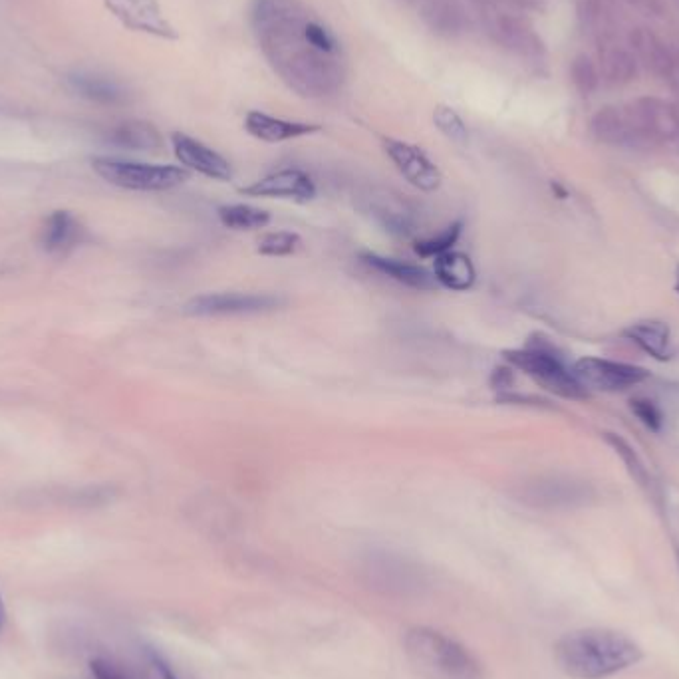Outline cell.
I'll return each mask as SVG.
<instances>
[{"label": "cell", "mask_w": 679, "mask_h": 679, "mask_svg": "<svg viewBox=\"0 0 679 679\" xmlns=\"http://www.w3.org/2000/svg\"><path fill=\"white\" fill-rule=\"evenodd\" d=\"M257 42L280 80L302 98L340 92L346 62L334 32L302 0H253Z\"/></svg>", "instance_id": "cell-1"}, {"label": "cell", "mask_w": 679, "mask_h": 679, "mask_svg": "<svg viewBox=\"0 0 679 679\" xmlns=\"http://www.w3.org/2000/svg\"><path fill=\"white\" fill-rule=\"evenodd\" d=\"M108 141L116 147L132 151H153L161 147L159 132L151 124L139 120L118 124L114 130H110Z\"/></svg>", "instance_id": "cell-22"}, {"label": "cell", "mask_w": 679, "mask_h": 679, "mask_svg": "<svg viewBox=\"0 0 679 679\" xmlns=\"http://www.w3.org/2000/svg\"><path fill=\"white\" fill-rule=\"evenodd\" d=\"M421 18L439 36L455 38L467 32L469 16L459 0H423Z\"/></svg>", "instance_id": "cell-16"}, {"label": "cell", "mask_w": 679, "mask_h": 679, "mask_svg": "<svg viewBox=\"0 0 679 679\" xmlns=\"http://www.w3.org/2000/svg\"><path fill=\"white\" fill-rule=\"evenodd\" d=\"M376 219L386 227V231L400 235V237H408L409 233L413 231V217L408 207L394 199V197H384L380 203H376L372 207Z\"/></svg>", "instance_id": "cell-27"}, {"label": "cell", "mask_w": 679, "mask_h": 679, "mask_svg": "<svg viewBox=\"0 0 679 679\" xmlns=\"http://www.w3.org/2000/svg\"><path fill=\"white\" fill-rule=\"evenodd\" d=\"M219 221L233 231H253L263 229L271 223V215L265 209L253 207V205H223L217 209Z\"/></svg>", "instance_id": "cell-26"}, {"label": "cell", "mask_w": 679, "mask_h": 679, "mask_svg": "<svg viewBox=\"0 0 679 679\" xmlns=\"http://www.w3.org/2000/svg\"><path fill=\"white\" fill-rule=\"evenodd\" d=\"M606 441L616 449V453L624 459V463L628 465V469H630V473L638 479V481H642V483H646V469H644V465H642V461H640V457L636 455V451L630 447V443L628 441H624L622 437H618V435H614V433H608L606 435Z\"/></svg>", "instance_id": "cell-32"}, {"label": "cell", "mask_w": 679, "mask_h": 679, "mask_svg": "<svg viewBox=\"0 0 679 679\" xmlns=\"http://www.w3.org/2000/svg\"><path fill=\"white\" fill-rule=\"evenodd\" d=\"M505 360L523 370L548 392L566 400H586L588 390L576 380V376L564 366L556 352L544 342H529L527 348L507 350Z\"/></svg>", "instance_id": "cell-4"}, {"label": "cell", "mask_w": 679, "mask_h": 679, "mask_svg": "<svg viewBox=\"0 0 679 679\" xmlns=\"http://www.w3.org/2000/svg\"><path fill=\"white\" fill-rule=\"evenodd\" d=\"M247 132L267 143H280L296 137L310 136L320 132V126L302 124V122H288L280 118H272L263 112H249L245 118Z\"/></svg>", "instance_id": "cell-18"}, {"label": "cell", "mask_w": 679, "mask_h": 679, "mask_svg": "<svg viewBox=\"0 0 679 679\" xmlns=\"http://www.w3.org/2000/svg\"><path fill=\"white\" fill-rule=\"evenodd\" d=\"M173 151L177 159L191 171H197L209 179L217 181H229L233 177L231 163L217 153L215 149L207 147L199 139L185 136V134H173Z\"/></svg>", "instance_id": "cell-12"}, {"label": "cell", "mask_w": 679, "mask_h": 679, "mask_svg": "<svg viewBox=\"0 0 679 679\" xmlns=\"http://www.w3.org/2000/svg\"><path fill=\"white\" fill-rule=\"evenodd\" d=\"M92 674L96 679H134L122 666L110 662V660H94L92 662Z\"/></svg>", "instance_id": "cell-35"}, {"label": "cell", "mask_w": 679, "mask_h": 679, "mask_svg": "<svg viewBox=\"0 0 679 679\" xmlns=\"http://www.w3.org/2000/svg\"><path fill=\"white\" fill-rule=\"evenodd\" d=\"M284 304V298L257 292H213L191 298L183 312L189 316H235L269 312Z\"/></svg>", "instance_id": "cell-7"}, {"label": "cell", "mask_w": 679, "mask_h": 679, "mask_svg": "<svg viewBox=\"0 0 679 679\" xmlns=\"http://www.w3.org/2000/svg\"><path fill=\"white\" fill-rule=\"evenodd\" d=\"M116 18L130 30L145 32L157 38L175 40L177 30L165 18L157 0H104Z\"/></svg>", "instance_id": "cell-11"}, {"label": "cell", "mask_w": 679, "mask_h": 679, "mask_svg": "<svg viewBox=\"0 0 679 679\" xmlns=\"http://www.w3.org/2000/svg\"><path fill=\"white\" fill-rule=\"evenodd\" d=\"M70 88L90 100V102H98V104H118L124 100V92L122 88L108 78L102 76H92V74H72L68 78Z\"/></svg>", "instance_id": "cell-23"}, {"label": "cell", "mask_w": 679, "mask_h": 679, "mask_svg": "<svg viewBox=\"0 0 679 679\" xmlns=\"http://www.w3.org/2000/svg\"><path fill=\"white\" fill-rule=\"evenodd\" d=\"M572 374L586 390L598 392H624L650 376L644 368L604 358H582L574 364Z\"/></svg>", "instance_id": "cell-8"}, {"label": "cell", "mask_w": 679, "mask_h": 679, "mask_svg": "<svg viewBox=\"0 0 679 679\" xmlns=\"http://www.w3.org/2000/svg\"><path fill=\"white\" fill-rule=\"evenodd\" d=\"M404 652L429 679H485L481 660L441 630L411 626L404 634Z\"/></svg>", "instance_id": "cell-3"}, {"label": "cell", "mask_w": 679, "mask_h": 679, "mask_svg": "<svg viewBox=\"0 0 679 679\" xmlns=\"http://www.w3.org/2000/svg\"><path fill=\"white\" fill-rule=\"evenodd\" d=\"M384 149L398 167V171L413 187L425 193L437 191L441 187L443 175L439 167L425 155L423 149L400 139H384Z\"/></svg>", "instance_id": "cell-10"}, {"label": "cell", "mask_w": 679, "mask_h": 679, "mask_svg": "<svg viewBox=\"0 0 679 679\" xmlns=\"http://www.w3.org/2000/svg\"><path fill=\"white\" fill-rule=\"evenodd\" d=\"M602 76L610 86H626L638 76V60L628 48L614 46L602 56Z\"/></svg>", "instance_id": "cell-25"}, {"label": "cell", "mask_w": 679, "mask_h": 679, "mask_svg": "<svg viewBox=\"0 0 679 679\" xmlns=\"http://www.w3.org/2000/svg\"><path fill=\"white\" fill-rule=\"evenodd\" d=\"M632 54L638 62H642L654 76L660 80H668L672 64H674V46L662 42L650 28L638 26L630 32Z\"/></svg>", "instance_id": "cell-15"}, {"label": "cell", "mask_w": 679, "mask_h": 679, "mask_svg": "<svg viewBox=\"0 0 679 679\" xmlns=\"http://www.w3.org/2000/svg\"><path fill=\"white\" fill-rule=\"evenodd\" d=\"M624 336L638 344L646 354H650L656 360H670L672 356V336L670 328L664 322L658 320H646L632 324Z\"/></svg>", "instance_id": "cell-21"}, {"label": "cell", "mask_w": 679, "mask_h": 679, "mask_svg": "<svg viewBox=\"0 0 679 679\" xmlns=\"http://www.w3.org/2000/svg\"><path fill=\"white\" fill-rule=\"evenodd\" d=\"M364 572L368 576V584L386 596L409 598L417 596L425 588L423 572L402 558L386 554L374 556L366 564Z\"/></svg>", "instance_id": "cell-9"}, {"label": "cell", "mask_w": 679, "mask_h": 679, "mask_svg": "<svg viewBox=\"0 0 679 679\" xmlns=\"http://www.w3.org/2000/svg\"><path fill=\"white\" fill-rule=\"evenodd\" d=\"M302 245V239L290 231H276L257 241V251L265 257H288L294 255Z\"/></svg>", "instance_id": "cell-30"}, {"label": "cell", "mask_w": 679, "mask_h": 679, "mask_svg": "<svg viewBox=\"0 0 679 679\" xmlns=\"http://www.w3.org/2000/svg\"><path fill=\"white\" fill-rule=\"evenodd\" d=\"M676 288H678V292H679V267H678V282H676Z\"/></svg>", "instance_id": "cell-40"}, {"label": "cell", "mask_w": 679, "mask_h": 679, "mask_svg": "<svg viewBox=\"0 0 679 679\" xmlns=\"http://www.w3.org/2000/svg\"><path fill=\"white\" fill-rule=\"evenodd\" d=\"M590 130L594 137L602 143L608 145H620V147H630V136H628V124L626 116L622 110L614 106H606L590 122Z\"/></svg>", "instance_id": "cell-24"}, {"label": "cell", "mask_w": 679, "mask_h": 679, "mask_svg": "<svg viewBox=\"0 0 679 679\" xmlns=\"http://www.w3.org/2000/svg\"><path fill=\"white\" fill-rule=\"evenodd\" d=\"M483 2H487V0H483Z\"/></svg>", "instance_id": "cell-41"}, {"label": "cell", "mask_w": 679, "mask_h": 679, "mask_svg": "<svg viewBox=\"0 0 679 679\" xmlns=\"http://www.w3.org/2000/svg\"><path fill=\"white\" fill-rule=\"evenodd\" d=\"M433 124L435 128L455 143H467L469 139V130L465 126V122L461 120V116L449 108V106H437L433 112Z\"/></svg>", "instance_id": "cell-31"}, {"label": "cell", "mask_w": 679, "mask_h": 679, "mask_svg": "<svg viewBox=\"0 0 679 679\" xmlns=\"http://www.w3.org/2000/svg\"><path fill=\"white\" fill-rule=\"evenodd\" d=\"M4 624H6V608H4V600L0 596V634L4 630Z\"/></svg>", "instance_id": "cell-39"}, {"label": "cell", "mask_w": 679, "mask_h": 679, "mask_svg": "<svg viewBox=\"0 0 679 679\" xmlns=\"http://www.w3.org/2000/svg\"><path fill=\"white\" fill-rule=\"evenodd\" d=\"M493 36L511 52L525 58H541L544 44L529 22L513 14H499L491 26Z\"/></svg>", "instance_id": "cell-14"}, {"label": "cell", "mask_w": 679, "mask_h": 679, "mask_svg": "<svg viewBox=\"0 0 679 679\" xmlns=\"http://www.w3.org/2000/svg\"><path fill=\"white\" fill-rule=\"evenodd\" d=\"M600 72L590 56L578 54L570 64V80L582 96H592L600 88Z\"/></svg>", "instance_id": "cell-29"}, {"label": "cell", "mask_w": 679, "mask_h": 679, "mask_svg": "<svg viewBox=\"0 0 679 679\" xmlns=\"http://www.w3.org/2000/svg\"><path fill=\"white\" fill-rule=\"evenodd\" d=\"M626 2H628L630 6H634L636 10L648 14V16L660 18V16H664V12H666L664 0H626Z\"/></svg>", "instance_id": "cell-36"}, {"label": "cell", "mask_w": 679, "mask_h": 679, "mask_svg": "<svg viewBox=\"0 0 679 679\" xmlns=\"http://www.w3.org/2000/svg\"><path fill=\"white\" fill-rule=\"evenodd\" d=\"M433 274H435L437 284L449 290H457V292L473 288L477 280V271H475L473 261L467 255L455 253V251H449L435 259Z\"/></svg>", "instance_id": "cell-20"}, {"label": "cell", "mask_w": 679, "mask_h": 679, "mask_svg": "<svg viewBox=\"0 0 679 679\" xmlns=\"http://www.w3.org/2000/svg\"><path fill=\"white\" fill-rule=\"evenodd\" d=\"M554 660L568 678L606 679L640 664L644 650L622 632L582 628L556 642Z\"/></svg>", "instance_id": "cell-2"}, {"label": "cell", "mask_w": 679, "mask_h": 679, "mask_svg": "<svg viewBox=\"0 0 679 679\" xmlns=\"http://www.w3.org/2000/svg\"><path fill=\"white\" fill-rule=\"evenodd\" d=\"M491 384H493L495 390H507V388H511V384H513V372H511V368H497L495 374H493V378H491Z\"/></svg>", "instance_id": "cell-37"}, {"label": "cell", "mask_w": 679, "mask_h": 679, "mask_svg": "<svg viewBox=\"0 0 679 679\" xmlns=\"http://www.w3.org/2000/svg\"><path fill=\"white\" fill-rule=\"evenodd\" d=\"M604 14L602 0H582L578 6V20L582 28H592Z\"/></svg>", "instance_id": "cell-34"}, {"label": "cell", "mask_w": 679, "mask_h": 679, "mask_svg": "<svg viewBox=\"0 0 679 679\" xmlns=\"http://www.w3.org/2000/svg\"><path fill=\"white\" fill-rule=\"evenodd\" d=\"M92 165L108 183L132 191H167L189 179V171L175 165H153L114 157H96Z\"/></svg>", "instance_id": "cell-5"}, {"label": "cell", "mask_w": 679, "mask_h": 679, "mask_svg": "<svg viewBox=\"0 0 679 679\" xmlns=\"http://www.w3.org/2000/svg\"><path fill=\"white\" fill-rule=\"evenodd\" d=\"M362 263L368 269L380 272L384 276H390L392 280H396L404 286H409V288H415V290H435L437 288L435 274L419 267V265H409L404 261L380 257V255H374V253H364Z\"/></svg>", "instance_id": "cell-17"}, {"label": "cell", "mask_w": 679, "mask_h": 679, "mask_svg": "<svg viewBox=\"0 0 679 679\" xmlns=\"http://www.w3.org/2000/svg\"><path fill=\"white\" fill-rule=\"evenodd\" d=\"M82 239V227L78 219L68 211H54L44 225L42 245L50 255H66Z\"/></svg>", "instance_id": "cell-19"}, {"label": "cell", "mask_w": 679, "mask_h": 679, "mask_svg": "<svg viewBox=\"0 0 679 679\" xmlns=\"http://www.w3.org/2000/svg\"><path fill=\"white\" fill-rule=\"evenodd\" d=\"M151 664L155 666V670H157V674H159V678L161 679H179L177 676H175V672L169 668V664L163 660V658H159L157 654H151Z\"/></svg>", "instance_id": "cell-38"}, {"label": "cell", "mask_w": 679, "mask_h": 679, "mask_svg": "<svg viewBox=\"0 0 679 679\" xmlns=\"http://www.w3.org/2000/svg\"><path fill=\"white\" fill-rule=\"evenodd\" d=\"M630 408H632V411L636 413V417H638L648 429H652V431H660V429H662L664 415H662V411L658 409V406H656L654 402L638 398V400H632Z\"/></svg>", "instance_id": "cell-33"}, {"label": "cell", "mask_w": 679, "mask_h": 679, "mask_svg": "<svg viewBox=\"0 0 679 679\" xmlns=\"http://www.w3.org/2000/svg\"><path fill=\"white\" fill-rule=\"evenodd\" d=\"M630 147L646 149L668 141H679V110L660 98L634 100L624 112Z\"/></svg>", "instance_id": "cell-6"}, {"label": "cell", "mask_w": 679, "mask_h": 679, "mask_svg": "<svg viewBox=\"0 0 679 679\" xmlns=\"http://www.w3.org/2000/svg\"><path fill=\"white\" fill-rule=\"evenodd\" d=\"M463 233V223L455 221L449 227H445L441 233L429 237V239H421L415 243L413 251L421 257V259H437L449 251H453L455 243L459 241Z\"/></svg>", "instance_id": "cell-28"}, {"label": "cell", "mask_w": 679, "mask_h": 679, "mask_svg": "<svg viewBox=\"0 0 679 679\" xmlns=\"http://www.w3.org/2000/svg\"><path fill=\"white\" fill-rule=\"evenodd\" d=\"M241 193L249 197H280L310 201L316 197V185L312 177L300 169H282L255 181L249 187H243Z\"/></svg>", "instance_id": "cell-13"}]
</instances>
